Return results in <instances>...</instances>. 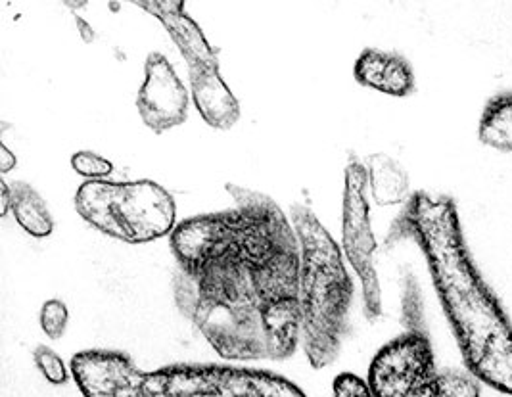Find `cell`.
<instances>
[{"mask_svg":"<svg viewBox=\"0 0 512 397\" xmlns=\"http://www.w3.org/2000/svg\"><path fill=\"white\" fill-rule=\"evenodd\" d=\"M225 188L233 208L171 233L175 304L223 359H288L302 340L298 234L271 196Z\"/></svg>","mask_w":512,"mask_h":397,"instance_id":"cell-1","label":"cell"},{"mask_svg":"<svg viewBox=\"0 0 512 397\" xmlns=\"http://www.w3.org/2000/svg\"><path fill=\"white\" fill-rule=\"evenodd\" d=\"M401 240H413L426 257L468 373L512 396L511 321L468 256L455 202L415 192L392 225L386 244Z\"/></svg>","mask_w":512,"mask_h":397,"instance_id":"cell-2","label":"cell"},{"mask_svg":"<svg viewBox=\"0 0 512 397\" xmlns=\"http://www.w3.org/2000/svg\"><path fill=\"white\" fill-rule=\"evenodd\" d=\"M85 397H305L288 378L225 365H169L142 371L123 351L89 350L71 359Z\"/></svg>","mask_w":512,"mask_h":397,"instance_id":"cell-3","label":"cell"},{"mask_svg":"<svg viewBox=\"0 0 512 397\" xmlns=\"http://www.w3.org/2000/svg\"><path fill=\"white\" fill-rule=\"evenodd\" d=\"M292 225L300 240V307L305 355L315 369L332 365L348 328L353 281L342 248L336 244L309 206L290 208Z\"/></svg>","mask_w":512,"mask_h":397,"instance_id":"cell-4","label":"cell"},{"mask_svg":"<svg viewBox=\"0 0 512 397\" xmlns=\"http://www.w3.org/2000/svg\"><path fill=\"white\" fill-rule=\"evenodd\" d=\"M332 397H480V390L465 374L440 373L430 340L409 332L376 353L367 380L340 374Z\"/></svg>","mask_w":512,"mask_h":397,"instance_id":"cell-5","label":"cell"},{"mask_svg":"<svg viewBox=\"0 0 512 397\" xmlns=\"http://www.w3.org/2000/svg\"><path fill=\"white\" fill-rule=\"evenodd\" d=\"M77 213L102 234L146 244L175 231L177 206L162 185L142 181H87L75 194Z\"/></svg>","mask_w":512,"mask_h":397,"instance_id":"cell-6","label":"cell"},{"mask_svg":"<svg viewBox=\"0 0 512 397\" xmlns=\"http://www.w3.org/2000/svg\"><path fill=\"white\" fill-rule=\"evenodd\" d=\"M162 22L188 64L194 104L204 121L227 131L240 119V104L219 71V52L211 47L200 25L187 12L185 2H135Z\"/></svg>","mask_w":512,"mask_h":397,"instance_id":"cell-7","label":"cell"},{"mask_svg":"<svg viewBox=\"0 0 512 397\" xmlns=\"http://www.w3.org/2000/svg\"><path fill=\"white\" fill-rule=\"evenodd\" d=\"M367 165L351 156L346 167L344 188V225L342 248L363 286L365 315L378 319L382 315V292L376 273V238L371 227V206L367 198Z\"/></svg>","mask_w":512,"mask_h":397,"instance_id":"cell-8","label":"cell"},{"mask_svg":"<svg viewBox=\"0 0 512 397\" xmlns=\"http://www.w3.org/2000/svg\"><path fill=\"white\" fill-rule=\"evenodd\" d=\"M144 83L137 110L144 125L156 135L183 125L188 117V91L173 64L162 52H152L144 64Z\"/></svg>","mask_w":512,"mask_h":397,"instance_id":"cell-9","label":"cell"},{"mask_svg":"<svg viewBox=\"0 0 512 397\" xmlns=\"http://www.w3.org/2000/svg\"><path fill=\"white\" fill-rule=\"evenodd\" d=\"M355 81L367 89L390 96L415 93V73L411 64L396 52L367 48L357 58Z\"/></svg>","mask_w":512,"mask_h":397,"instance_id":"cell-10","label":"cell"},{"mask_svg":"<svg viewBox=\"0 0 512 397\" xmlns=\"http://www.w3.org/2000/svg\"><path fill=\"white\" fill-rule=\"evenodd\" d=\"M369 187L378 206H397L409 200V175L392 156L378 152L367 160Z\"/></svg>","mask_w":512,"mask_h":397,"instance_id":"cell-11","label":"cell"},{"mask_svg":"<svg viewBox=\"0 0 512 397\" xmlns=\"http://www.w3.org/2000/svg\"><path fill=\"white\" fill-rule=\"evenodd\" d=\"M10 213L33 238H47L54 233V217L47 202L29 183H10Z\"/></svg>","mask_w":512,"mask_h":397,"instance_id":"cell-12","label":"cell"},{"mask_svg":"<svg viewBox=\"0 0 512 397\" xmlns=\"http://www.w3.org/2000/svg\"><path fill=\"white\" fill-rule=\"evenodd\" d=\"M478 137L497 152H512V93L495 94L480 117Z\"/></svg>","mask_w":512,"mask_h":397,"instance_id":"cell-13","label":"cell"},{"mask_svg":"<svg viewBox=\"0 0 512 397\" xmlns=\"http://www.w3.org/2000/svg\"><path fill=\"white\" fill-rule=\"evenodd\" d=\"M39 323L50 340L64 338V334L68 330V323H70L68 305L64 304L62 300H48L41 307Z\"/></svg>","mask_w":512,"mask_h":397,"instance_id":"cell-14","label":"cell"},{"mask_svg":"<svg viewBox=\"0 0 512 397\" xmlns=\"http://www.w3.org/2000/svg\"><path fill=\"white\" fill-rule=\"evenodd\" d=\"M71 167L77 175L85 177L87 181H106L108 175H112L114 164L96 152L83 150L71 156Z\"/></svg>","mask_w":512,"mask_h":397,"instance_id":"cell-15","label":"cell"},{"mask_svg":"<svg viewBox=\"0 0 512 397\" xmlns=\"http://www.w3.org/2000/svg\"><path fill=\"white\" fill-rule=\"evenodd\" d=\"M33 361L50 384L60 386V384H66L70 380V373H68V367H66L64 359L52 348L37 346V350L33 351Z\"/></svg>","mask_w":512,"mask_h":397,"instance_id":"cell-16","label":"cell"},{"mask_svg":"<svg viewBox=\"0 0 512 397\" xmlns=\"http://www.w3.org/2000/svg\"><path fill=\"white\" fill-rule=\"evenodd\" d=\"M16 165H18V158L8 150L6 144H2V146H0V171H2V173H8V171H12Z\"/></svg>","mask_w":512,"mask_h":397,"instance_id":"cell-17","label":"cell"},{"mask_svg":"<svg viewBox=\"0 0 512 397\" xmlns=\"http://www.w3.org/2000/svg\"><path fill=\"white\" fill-rule=\"evenodd\" d=\"M0 200H2V215H8L10 213V183L6 181H0Z\"/></svg>","mask_w":512,"mask_h":397,"instance_id":"cell-18","label":"cell"}]
</instances>
